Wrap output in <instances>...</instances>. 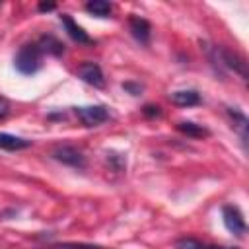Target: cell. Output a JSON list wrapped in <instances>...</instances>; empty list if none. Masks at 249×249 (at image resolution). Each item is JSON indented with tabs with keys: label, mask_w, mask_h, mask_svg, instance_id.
Returning a JSON list of instances; mask_svg holds the SVG:
<instances>
[{
	"label": "cell",
	"mask_w": 249,
	"mask_h": 249,
	"mask_svg": "<svg viewBox=\"0 0 249 249\" xmlns=\"http://www.w3.org/2000/svg\"><path fill=\"white\" fill-rule=\"evenodd\" d=\"M14 66L19 74L31 76L35 72L41 70L43 66V51L39 49L37 43H27L23 47H19L16 58H14Z\"/></svg>",
	"instance_id": "cell-1"
},
{
	"label": "cell",
	"mask_w": 249,
	"mask_h": 249,
	"mask_svg": "<svg viewBox=\"0 0 249 249\" xmlns=\"http://www.w3.org/2000/svg\"><path fill=\"white\" fill-rule=\"evenodd\" d=\"M222 220H224V226L228 231H231L233 235L237 237H243L245 231H247V226H245V218L241 214V210L233 204H224L222 206Z\"/></svg>",
	"instance_id": "cell-2"
},
{
	"label": "cell",
	"mask_w": 249,
	"mask_h": 249,
	"mask_svg": "<svg viewBox=\"0 0 249 249\" xmlns=\"http://www.w3.org/2000/svg\"><path fill=\"white\" fill-rule=\"evenodd\" d=\"M74 113L86 126H99L109 119V109L105 105H84V107H76Z\"/></svg>",
	"instance_id": "cell-3"
},
{
	"label": "cell",
	"mask_w": 249,
	"mask_h": 249,
	"mask_svg": "<svg viewBox=\"0 0 249 249\" xmlns=\"http://www.w3.org/2000/svg\"><path fill=\"white\" fill-rule=\"evenodd\" d=\"M53 158L64 165H70V167H76V169H84L86 167V158L84 154L74 148V146H58L54 152H53Z\"/></svg>",
	"instance_id": "cell-4"
},
{
	"label": "cell",
	"mask_w": 249,
	"mask_h": 249,
	"mask_svg": "<svg viewBox=\"0 0 249 249\" xmlns=\"http://www.w3.org/2000/svg\"><path fill=\"white\" fill-rule=\"evenodd\" d=\"M78 76H80V80H84L86 84H89V86H93V88H105V78H103V72H101V66L97 64V62H91V60H88V62H82L80 66H78V72H76Z\"/></svg>",
	"instance_id": "cell-5"
},
{
	"label": "cell",
	"mask_w": 249,
	"mask_h": 249,
	"mask_svg": "<svg viewBox=\"0 0 249 249\" xmlns=\"http://www.w3.org/2000/svg\"><path fill=\"white\" fill-rule=\"evenodd\" d=\"M128 27H130L132 37H134L138 43H142V45H148V43H150L152 25H150V21H148V19L138 18V16H132V18L128 19Z\"/></svg>",
	"instance_id": "cell-6"
},
{
	"label": "cell",
	"mask_w": 249,
	"mask_h": 249,
	"mask_svg": "<svg viewBox=\"0 0 249 249\" xmlns=\"http://www.w3.org/2000/svg\"><path fill=\"white\" fill-rule=\"evenodd\" d=\"M60 21H62V25H64V29H66V33L76 41V43H82V45H89L91 43V37L68 16V14H62L60 16Z\"/></svg>",
	"instance_id": "cell-7"
},
{
	"label": "cell",
	"mask_w": 249,
	"mask_h": 249,
	"mask_svg": "<svg viewBox=\"0 0 249 249\" xmlns=\"http://www.w3.org/2000/svg\"><path fill=\"white\" fill-rule=\"evenodd\" d=\"M169 99L179 107H193L200 103V93L195 89H179V91H173Z\"/></svg>",
	"instance_id": "cell-8"
},
{
	"label": "cell",
	"mask_w": 249,
	"mask_h": 249,
	"mask_svg": "<svg viewBox=\"0 0 249 249\" xmlns=\"http://www.w3.org/2000/svg\"><path fill=\"white\" fill-rule=\"evenodd\" d=\"M29 146H31V140H27V138H19V136L8 134V132H0V148L6 150V152L23 150V148H29Z\"/></svg>",
	"instance_id": "cell-9"
},
{
	"label": "cell",
	"mask_w": 249,
	"mask_h": 249,
	"mask_svg": "<svg viewBox=\"0 0 249 249\" xmlns=\"http://www.w3.org/2000/svg\"><path fill=\"white\" fill-rule=\"evenodd\" d=\"M37 45H39V49L43 51V54H45V53H51L53 56H60V54L64 53L62 41H58L54 35H41L39 41H37Z\"/></svg>",
	"instance_id": "cell-10"
},
{
	"label": "cell",
	"mask_w": 249,
	"mask_h": 249,
	"mask_svg": "<svg viewBox=\"0 0 249 249\" xmlns=\"http://www.w3.org/2000/svg\"><path fill=\"white\" fill-rule=\"evenodd\" d=\"M177 130L183 132L189 138H204V136L210 134L208 128H204L202 124H196L193 121H181V123H177Z\"/></svg>",
	"instance_id": "cell-11"
},
{
	"label": "cell",
	"mask_w": 249,
	"mask_h": 249,
	"mask_svg": "<svg viewBox=\"0 0 249 249\" xmlns=\"http://www.w3.org/2000/svg\"><path fill=\"white\" fill-rule=\"evenodd\" d=\"M86 12H89L95 18H109L113 12V6L105 0H91L86 4Z\"/></svg>",
	"instance_id": "cell-12"
},
{
	"label": "cell",
	"mask_w": 249,
	"mask_h": 249,
	"mask_svg": "<svg viewBox=\"0 0 249 249\" xmlns=\"http://www.w3.org/2000/svg\"><path fill=\"white\" fill-rule=\"evenodd\" d=\"M228 113H230V117L233 119V126L239 130L241 142L245 144V142H247V117H245L241 111H237V109H228Z\"/></svg>",
	"instance_id": "cell-13"
},
{
	"label": "cell",
	"mask_w": 249,
	"mask_h": 249,
	"mask_svg": "<svg viewBox=\"0 0 249 249\" xmlns=\"http://www.w3.org/2000/svg\"><path fill=\"white\" fill-rule=\"evenodd\" d=\"M175 249H206V245L195 237H181L175 241Z\"/></svg>",
	"instance_id": "cell-14"
},
{
	"label": "cell",
	"mask_w": 249,
	"mask_h": 249,
	"mask_svg": "<svg viewBox=\"0 0 249 249\" xmlns=\"http://www.w3.org/2000/svg\"><path fill=\"white\" fill-rule=\"evenodd\" d=\"M51 249H105L99 245H86V243H60V245H53Z\"/></svg>",
	"instance_id": "cell-15"
},
{
	"label": "cell",
	"mask_w": 249,
	"mask_h": 249,
	"mask_svg": "<svg viewBox=\"0 0 249 249\" xmlns=\"http://www.w3.org/2000/svg\"><path fill=\"white\" fill-rule=\"evenodd\" d=\"M123 88H124L130 95H140V91H142V86H140V84H136V82H124V84H123Z\"/></svg>",
	"instance_id": "cell-16"
},
{
	"label": "cell",
	"mask_w": 249,
	"mask_h": 249,
	"mask_svg": "<svg viewBox=\"0 0 249 249\" xmlns=\"http://www.w3.org/2000/svg\"><path fill=\"white\" fill-rule=\"evenodd\" d=\"M142 113H144L146 117H160V115H161V111H160L158 105H144Z\"/></svg>",
	"instance_id": "cell-17"
},
{
	"label": "cell",
	"mask_w": 249,
	"mask_h": 249,
	"mask_svg": "<svg viewBox=\"0 0 249 249\" xmlns=\"http://www.w3.org/2000/svg\"><path fill=\"white\" fill-rule=\"evenodd\" d=\"M8 115H10V103H8V99L0 97V121H4Z\"/></svg>",
	"instance_id": "cell-18"
},
{
	"label": "cell",
	"mask_w": 249,
	"mask_h": 249,
	"mask_svg": "<svg viewBox=\"0 0 249 249\" xmlns=\"http://www.w3.org/2000/svg\"><path fill=\"white\" fill-rule=\"evenodd\" d=\"M51 10H54V4L53 2H41L39 4V12H51Z\"/></svg>",
	"instance_id": "cell-19"
},
{
	"label": "cell",
	"mask_w": 249,
	"mask_h": 249,
	"mask_svg": "<svg viewBox=\"0 0 249 249\" xmlns=\"http://www.w3.org/2000/svg\"><path fill=\"white\" fill-rule=\"evenodd\" d=\"M206 249H237V247H218V245H212V247H206Z\"/></svg>",
	"instance_id": "cell-20"
}]
</instances>
